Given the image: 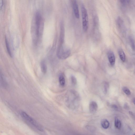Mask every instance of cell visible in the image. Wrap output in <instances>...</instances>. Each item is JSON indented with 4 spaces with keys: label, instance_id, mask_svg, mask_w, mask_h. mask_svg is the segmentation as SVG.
I'll return each instance as SVG.
<instances>
[{
    "label": "cell",
    "instance_id": "cell-8",
    "mask_svg": "<svg viewBox=\"0 0 135 135\" xmlns=\"http://www.w3.org/2000/svg\"><path fill=\"white\" fill-rule=\"evenodd\" d=\"M117 25L120 30H123L124 28V22L121 18L118 17L117 19Z\"/></svg>",
    "mask_w": 135,
    "mask_h": 135
},
{
    "label": "cell",
    "instance_id": "cell-21",
    "mask_svg": "<svg viewBox=\"0 0 135 135\" xmlns=\"http://www.w3.org/2000/svg\"><path fill=\"white\" fill-rule=\"evenodd\" d=\"M112 107L114 109L116 110H117L118 109V107L115 104H113L112 105Z\"/></svg>",
    "mask_w": 135,
    "mask_h": 135
},
{
    "label": "cell",
    "instance_id": "cell-5",
    "mask_svg": "<svg viewBox=\"0 0 135 135\" xmlns=\"http://www.w3.org/2000/svg\"><path fill=\"white\" fill-rule=\"evenodd\" d=\"M71 2L76 17L78 19L80 18L79 8L76 0H71Z\"/></svg>",
    "mask_w": 135,
    "mask_h": 135
},
{
    "label": "cell",
    "instance_id": "cell-6",
    "mask_svg": "<svg viewBox=\"0 0 135 135\" xmlns=\"http://www.w3.org/2000/svg\"><path fill=\"white\" fill-rule=\"evenodd\" d=\"M108 60L111 65L114 66L115 64V58L114 52L110 51L108 53Z\"/></svg>",
    "mask_w": 135,
    "mask_h": 135
},
{
    "label": "cell",
    "instance_id": "cell-16",
    "mask_svg": "<svg viewBox=\"0 0 135 135\" xmlns=\"http://www.w3.org/2000/svg\"><path fill=\"white\" fill-rule=\"evenodd\" d=\"M122 90L124 93L126 95H129L130 94L131 92L130 90L126 87L124 86L122 88Z\"/></svg>",
    "mask_w": 135,
    "mask_h": 135
},
{
    "label": "cell",
    "instance_id": "cell-12",
    "mask_svg": "<svg viewBox=\"0 0 135 135\" xmlns=\"http://www.w3.org/2000/svg\"><path fill=\"white\" fill-rule=\"evenodd\" d=\"M101 126L104 129H107L109 127L110 123L107 120L105 119L102 120L101 122Z\"/></svg>",
    "mask_w": 135,
    "mask_h": 135
},
{
    "label": "cell",
    "instance_id": "cell-13",
    "mask_svg": "<svg viewBox=\"0 0 135 135\" xmlns=\"http://www.w3.org/2000/svg\"><path fill=\"white\" fill-rule=\"evenodd\" d=\"M115 126L116 128L118 129H120L122 127V123L120 120L117 118H115Z\"/></svg>",
    "mask_w": 135,
    "mask_h": 135
},
{
    "label": "cell",
    "instance_id": "cell-23",
    "mask_svg": "<svg viewBox=\"0 0 135 135\" xmlns=\"http://www.w3.org/2000/svg\"><path fill=\"white\" fill-rule=\"evenodd\" d=\"M129 113L130 115H131V116L133 118H135L134 115L132 112L130 111L129 112Z\"/></svg>",
    "mask_w": 135,
    "mask_h": 135
},
{
    "label": "cell",
    "instance_id": "cell-3",
    "mask_svg": "<svg viewBox=\"0 0 135 135\" xmlns=\"http://www.w3.org/2000/svg\"><path fill=\"white\" fill-rule=\"evenodd\" d=\"M81 13L82 27L84 31H87L89 26V19L88 14L86 8L83 4L81 6Z\"/></svg>",
    "mask_w": 135,
    "mask_h": 135
},
{
    "label": "cell",
    "instance_id": "cell-17",
    "mask_svg": "<svg viewBox=\"0 0 135 135\" xmlns=\"http://www.w3.org/2000/svg\"><path fill=\"white\" fill-rule=\"evenodd\" d=\"M71 80L72 84L74 85L76 84L77 83L75 77L74 76H71Z\"/></svg>",
    "mask_w": 135,
    "mask_h": 135
},
{
    "label": "cell",
    "instance_id": "cell-10",
    "mask_svg": "<svg viewBox=\"0 0 135 135\" xmlns=\"http://www.w3.org/2000/svg\"><path fill=\"white\" fill-rule=\"evenodd\" d=\"M5 42L7 51L8 54L11 57H12V52L10 50V46L9 43L8 42L7 38L6 36L5 37Z\"/></svg>",
    "mask_w": 135,
    "mask_h": 135
},
{
    "label": "cell",
    "instance_id": "cell-27",
    "mask_svg": "<svg viewBox=\"0 0 135 135\" xmlns=\"http://www.w3.org/2000/svg\"><path fill=\"white\" fill-rule=\"evenodd\" d=\"M134 135H135V134H134Z\"/></svg>",
    "mask_w": 135,
    "mask_h": 135
},
{
    "label": "cell",
    "instance_id": "cell-20",
    "mask_svg": "<svg viewBox=\"0 0 135 135\" xmlns=\"http://www.w3.org/2000/svg\"><path fill=\"white\" fill-rule=\"evenodd\" d=\"M3 0H0V9H2L3 6Z\"/></svg>",
    "mask_w": 135,
    "mask_h": 135
},
{
    "label": "cell",
    "instance_id": "cell-9",
    "mask_svg": "<svg viewBox=\"0 0 135 135\" xmlns=\"http://www.w3.org/2000/svg\"><path fill=\"white\" fill-rule=\"evenodd\" d=\"M40 67L41 71L43 74H46L47 70V67L45 61L42 60L40 63Z\"/></svg>",
    "mask_w": 135,
    "mask_h": 135
},
{
    "label": "cell",
    "instance_id": "cell-18",
    "mask_svg": "<svg viewBox=\"0 0 135 135\" xmlns=\"http://www.w3.org/2000/svg\"><path fill=\"white\" fill-rule=\"evenodd\" d=\"M104 86V92L105 93H106L107 92L109 87L108 84L107 82L105 83Z\"/></svg>",
    "mask_w": 135,
    "mask_h": 135
},
{
    "label": "cell",
    "instance_id": "cell-15",
    "mask_svg": "<svg viewBox=\"0 0 135 135\" xmlns=\"http://www.w3.org/2000/svg\"><path fill=\"white\" fill-rule=\"evenodd\" d=\"M129 39L132 49L134 51H135V43L134 41L131 37H130Z\"/></svg>",
    "mask_w": 135,
    "mask_h": 135
},
{
    "label": "cell",
    "instance_id": "cell-14",
    "mask_svg": "<svg viewBox=\"0 0 135 135\" xmlns=\"http://www.w3.org/2000/svg\"><path fill=\"white\" fill-rule=\"evenodd\" d=\"M59 81L60 85L64 86L65 84V81L64 77L62 74H60L59 76Z\"/></svg>",
    "mask_w": 135,
    "mask_h": 135
},
{
    "label": "cell",
    "instance_id": "cell-19",
    "mask_svg": "<svg viewBox=\"0 0 135 135\" xmlns=\"http://www.w3.org/2000/svg\"><path fill=\"white\" fill-rule=\"evenodd\" d=\"M87 127V129L89 130L91 132H92L94 130L95 128L94 127L92 126H88Z\"/></svg>",
    "mask_w": 135,
    "mask_h": 135
},
{
    "label": "cell",
    "instance_id": "cell-22",
    "mask_svg": "<svg viewBox=\"0 0 135 135\" xmlns=\"http://www.w3.org/2000/svg\"><path fill=\"white\" fill-rule=\"evenodd\" d=\"M124 108L126 110H128L129 109V106L127 103L125 104H124Z\"/></svg>",
    "mask_w": 135,
    "mask_h": 135
},
{
    "label": "cell",
    "instance_id": "cell-25",
    "mask_svg": "<svg viewBox=\"0 0 135 135\" xmlns=\"http://www.w3.org/2000/svg\"><path fill=\"white\" fill-rule=\"evenodd\" d=\"M133 103L135 105V98H133Z\"/></svg>",
    "mask_w": 135,
    "mask_h": 135
},
{
    "label": "cell",
    "instance_id": "cell-7",
    "mask_svg": "<svg viewBox=\"0 0 135 135\" xmlns=\"http://www.w3.org/2000/svg\"><path fill=\"white\" fill-rule=\"evenodd\" d=\"M98 108V105L96 102L94 101L91 102L89 105V109L90 112L92 113H95Z\"/></svg>",
    "mask_w": 135,
    "mask_h": 135
},
{
    "label": "cell",
    "instance_id": "cell-11",
    "mask_svg": "<svg viewBox=\"0 0 135 135\" xmlns=\"http://www.w3.org/2000/svg\"><path fill=\"white\" fill-rule=\"evenodd\" d=\"M118 54L120 58L123 62H124L126 60V56L124 51L121 49L119 50Z\"/></svg>",
    "mask_w": 135,
    "mask_h": 135
},
{
    "label": "cell",
    "instance_id": "cell-1",
    "mask_svg": "<svg viewBox=\"0 0 135 135\" xmlns=\"http://www.w3.org/2000/svg\"><path fill=\"white\" fill-rule=\"evenodd\" d=\"M42 19L40 12L37 11L36 14L34 24L32 26V42L35 45L37 44L39 39L40 28L42 26Z\"/></svg>",
    "mask_w": 135,
    "mask_h": 135
},
{
    "label": "cell",
    "instance_id": "cell-4",
    "mask_svg": "<svg viewBox=\"0 0 135 135\" xmlns=\"http://www.w3.org/2000/svg\"><path fill=\"white\" fill-rule=\"evenodd\" d=\"M67 50V49H66ZM65 50L62 46H60L58 49L57 55L60 58L64 59L69 56L70 52L69 50Z\"/></svg>",
    "mask_w": 135,
    "mask_h": 135
},
{
    "label": "cell",
    "instance_id": "cell-24",
    "mask_svg": "<svg viewBox=\"0 0 135 135\" xmlns=\"http://www.w3.org/2000/svg\"><path fill=\"white\" fill-rule=\"evenodd\" d=\"M120 2L122 4H124L126 2V0H119Z\"/></svg>",
    "mask_w": 135,
    "mask_h": 135
},
{
    "label": "cell",
    "instance_id": "cell-2",
    "mask_svg": "<svg viewBox=\"0 0 135 135\" xmlns=\"http://www.w3.org/2000/svg\"><path fill=\"white\" fill-rule=\"evenodd\" d=\"M22 117L27 122L30 123L34 127L40 132L43 131V129L39 124L36 120L31 117L25 112H21Z\"/></svg>",
    "mask_w": 135,
    "mask_h": 135
},
{
    "label": "cell",
    "instance_id": "cell-26",
    "mask_svg": "<svg viewBox=\"0 0 135 135\" xmlns=\"http://www.w3.org/2000/svg\"><path fill=\"white\" fill-rule=\"evenodd\" d=\"M130 1V0H126V2L127 1V2L128 3Z\"/></svg>",
    "mask_w": 135,
    "mask_h": 135
}]
</instances>
